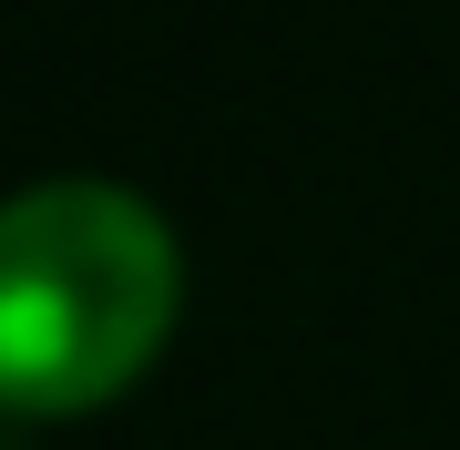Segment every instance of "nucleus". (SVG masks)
<instances>
[{
	"label": "nucleus",
	"mask_w": 460,
	"mask_h": 450,
	"mask_svg": "<svg viewBox=\"0 0 460 450\" xmlns=\"http://www.w3.org/2000/svg\"><path fill=\"white\" fill-rule=\"evenodd\" d=\"M184 246L123 174H41L0 195V400L83 410L174 328Z\"/></svg>",
	"instance_id": "nucleus-1"
}]
</instances>
